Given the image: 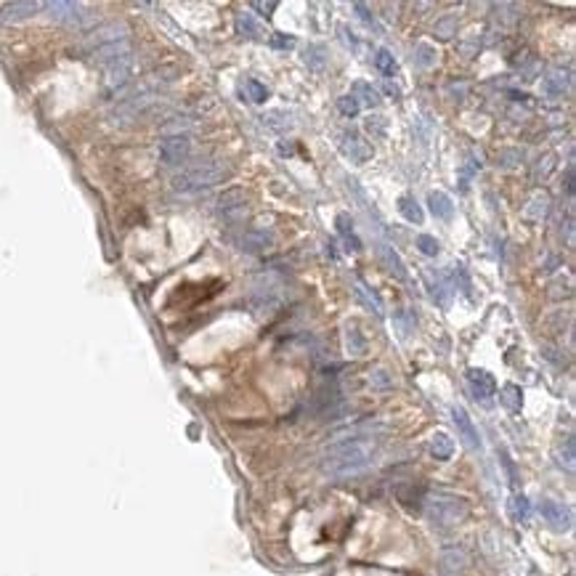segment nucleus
Instances as JSON below:
<instances>
[{
  "label": "nucleus",
  "mask_w": 576,
  "mask_h": 576,
  "mask_svg": "<svg viewBox=\"0 0 576 576\" xmlns=\"http://www.w3.org/2000/svg\"><path fill=\"white\" fill-rule=\"evenodd\" d=\"M353 11H359V16H362V21H367V24H375V16L370 14V9L364 6V3H353Z\"/></svg>",
  "instance_id": "obj_37"
},
{
  "label": "nucleus",
  "mask_w": 576,
  "mask_h": 576,
  "mask_svg": "<svg viewBox=\"0 0 576 576\" xmlns=\"http://www.w3.org/2000/svg\"><path fill=\"white\" fill-rule=\"evenodd\" d=\"M261 122H263L268 130H279V133H284V130L293 127V117H290L287 112H268V115L261 117Z\"/></svg>",
  "instance_id": "obj_23"
},
{
  "label": "nucleus",
  "mask_w": 576,
  "mask_h": 576,
  "mask_svg": "<svg viewBox=\"0 0 576 576\" xmlns=\"http://www.w3.org/2000/svg\"><path fill=\"white\" fill-rule=\"evenodd\" d=\"M226 178H229V167L221 165V162H205V165L184 173L176 181V186L181 192H199V189H210V186L221 184Z\"/></svg>",
  "instance_id": "obj_3"
},
{
  "label": "nucleus",
  "mask_w": 576,
  "mask_h": 576,
  "mask_svg": "<svg viewBox=\"0 0 576 576\" xmlns=\"http://www.w3.org/2000/svg\"><path fill=\"white\" fill-rule=\"evenodd\" d=\"M189 152V141L186 138H167L165 144H162V159H165L167 165H176L181 162Z\"/></svg>",
  "instance_id": "obj_14"
},
{
  "label": "nucleus",
  "mask_w": 576,
  "mask_h": 576,
  "mask_svg": "<svg viewBox=\"0 0 576 576\" xmlns=\"http://www.w3.org/2000/svg\"><path fill=\"white\" fill-rule=\"evenodd\" d=\"M436 61V51L430 48V46H425V43H420L417 48H414V64L417 67H430Z\"/></svg>",
  "instance_id": "obj_30"
},
{
  "label": "nucleus",
  "mask_w": 576,
  "mask_h": 576,
  "mask_svg": "<svg viewBox=\"0 0 576 576\" xmlns=\"http://www.w3.org/2000/svg\"><path fill=\"white\" fill-rule=\"evenodd\" d=\"M337 109H340L342 117H356L359 109H362V104H359L353 96H342V98H337Z\"/></svg>",
  "instance_id": "obj_31"
},
{
  "label": "nucleus",
  "mask_w": 576,
  "mask_h": 576,
  "mask_svg": "<svg viewBox=\"0 0 576 576\" xmlns=\"http://www.w3.org/2000/svg\"><path fill=\"white\" fill-rule=\"evenodd\" d=\"M303 64L308 69H313V72H322L324 67H327V48L324 46H308V48L303 51Z\"/></svg>",
  "instance_id": "obj_20"
},
{
  "label": "nucleus",
  "mask_w": 576,
  "mask_h": 576,
  "mask_svg": "<svg viewBox=\"0 0 576 576\" xmlns=\"http://www.w3.org/2000/svg\"><path fill=\"white\" fill-rule=\"evenodd\" d=\"M340 152L348 157L351 162H356V165H364V162H367V159H372V155H375L370 144H367L359 133H353V130H345V133H340Z\"/></svg>",
  "instance_id": "obj_4"
},
{
  "label": "nucleus",
  "mask_w": 576,
  "mask_h": 576,
  "mask_svg": "<svg viewBox=\"0 0 576 576\" xmlns=\"http://www.w3.org/2000/svg\"><path fill=\"white\" fill-rule=\"evenodd\" d=\"M335 224H337V234L345 239V244H348V250H353V253H359L362 250V242H359V236H356V231H353V224L351 218L345 213H340L337 218H335Z\"/></svg>",
  "instance_id": "obj_16"
},
{
  "label": "nucleus",
  "mask_w": 576,
  "mask_h": 576,
  "mask_svg": "<svg viewBox=\"0 0 576 576\" xmlns=\"http://www.w3.org/2000/svg\"><path fill=\"white\" fill-rule=\"evenodd\" d=\"M499 399H502V404H505L510 412H518V409H520V401H523V393H520V388H518V385H505Z\"/></svg>",
  "instance_id": "obj_26"
},
{
  "label": "nucleus",
  "mask_w": 576,
  "mask_h": 576,
  "mask_svg": "<svg viewBox=\"0 0 576 576\" xmlns=\"http://www.w3.org/2000/svg\"><path fill=\"white\" fill-rule=\"evenodd\" d=\"M375 457H377V439L372 428H353L330 444L322 459V470L332 478H353L370 470L375 465Z\"/></svg>",
  "instance_id": "obj_1"
},
{
  "label": "nucleus",
  "mask_w": 576,
  "mask_h": 576,
  "mask_svg": "<svg viewBox=\"0 0 576 576\" xmlns=\"http://www.w3.org/2000/svg\"><path fill=\"white\" fill-rule=\"evenodd\" d=\"M367 127H370V133H385V120L382 117H370V122H367Z\"/></svg>",
  "instance_id": "obj_38"
},
{
  "label": "nucleus",
  "mask_w": 576,
  "mask_h": 576,
  "mask_svg": "<svg viewBox=\"0 0 576 576\" xmlns=\"http://www.w3.org/2000/svg\"><path fill=\"white\" fill-rule=\"evenodd\" d=\"M425 510H428L430 523L439 528L457 526L468 518V502L454 494H433L425 499Z\"/></svg>",
  "instance_id": "obj_2"
},
{
  "label": "nucleus",
  "mask_w": 576,
  "mask_h": 576,
  "mask_svg": "<svg viewBox=\"0 0 576 576\" xmlns=\"http://www.w3.org/2000/svg\"><path fill=\"white\" fill-rule=\"evenodd\" d=\"M375 64H377V69H380L382 75H393V72H396V59H393V53L388 48L377 51V56H375Z\"/></svg>",
  "instance_id": "obj_28"
},
{
  "label": "nucleus",
  "mask_w": 576,
  "mask_h": 576,
  "mask_svg": "<svg viewBox=\"0 0 576 576\" xmlns=\"http://www.w3.org/2000/svg\"><path fill=\"white\" fill-rule=\"evenodd\" d=\"M436 35H439L441 40L454 38V35H457V16L449 14V16H444V19L436 21Z\"/></svg>",
  "instance_id": "obj_27"
},
{
  "label": "nucleus",
  "mask_w": 576,
  "mask_h": 576,
  "mask_svg": "<svg viewBox=\"0 0 576 576\" xmlns=\"http://www.w3.org/2000/svg\"><path fill=\"white\" fill-rule=\"evenodd\" d=\"M244 205H247V197H244L242 189H229V192H224L221 199H218V210H221L224 215H229V218L242 215Z\"/></svg>",
  "instance_id": "obj_10"
},
{
  "label": "nucleus",
  "mask_w": 576,
  "mask_h": 576,
  "mask_svg": "<svg viewBox=\"0 0 576 576\" xmlns=\"http://www.w3.org/2000/svg\"><path fill=\"white\" fill-rule=\"evenodd\" d=\"M451 422H454V428H457V436L462 439V444L468 446V449H481V436L473 420H470V414L462 407H451Z\"/></svg>",
  "instance_id": "obj_6"
},
{
  "label": "nucleus",
  "mask_w": 576,
  "mask_h": 576,
  "mask_svg": "<svg viewBox=\"0 0 576 576\" xmlns=\"http://www.w3.org/2000/svg\"><path fill=\"white\" fill-rule=\"evenodd\" d=\"M271 244H273V236L271 231H266V229H250V231L242 236L244 253H263Z\"/></svg>",
  "instance_id": "obj_11"
},
{
  "label": "nucleus",
  "mask_w": 576,
  "mask_h": 576,
  "mask_svg": "<svg viewBox=\"0 0 576 576\" xmlns=\"http://www.w3.org/2000/svg\"><path fill=\"white\" fill-rule=\"evenodd\" d=\"M345 351L351 353V356H364L367 353V340H364V335L359 332L356 324L345 327Z\"/></svg>",
  "instance_id": "obj_19"
},
{
  "label": "nucleus",
  "mask_w": 576,
  "mask_h": 576,
  "mask_svg": "<svg viewBox=\"0 0 576 576\" xmlns=\"http://www.w3.org/2000/svg\"><path fill=\"white\" fill-rule=\"evenodd\" d=\"M253 9L255 11H263L266 16H271V11H276V3H273V0H268V3H261V0H255Z\"/></svg>",
  "instance_id": "obj_40"
},
{
  "label": "nucleus",
  "mask_w": 576,
  "mask_h": 576,
  "mask_svg": "<svg viewBox=\"0 0 576 576\" xmlns=\"http://www.w3.org/2000/svg\"><path fill=\"white\" fill-rule=\"evenodd\" d=\"M377 258H380V263L385 266V271L393 273L396 279H401V282H407V279H409V271H407V266H404L401 255L393 250L391 244H377Z\"/></svg>",
  "instance_id": "obj_8"
},
{
  "label": "nucleus",
  "mask_w": 576,
  "mask_h": 576,
  "mask_svg": "<svg viewBox=\"0 0 576 576\" xmlns=\"http://www.w3.org/2000/svg\"><path fill=\"white\" fill-rule=\"evenodd\" d=\"M425 279H428V287H430V298H433L441 308H446V305H449V298H451V290H449V284H446V279H444L441 273H436V279H433L430 271L425 273Z\"/></svg>",
  "instance_id": "obj_13"
},
{
  "label": "nucleus",
  "mask_w": 576,
  "mask_h": 576,
  "mask_svg": "<svg viewBox=\"0 0 576 576\" xmlns=\"http://www.w3.org/2000/svg\"><path fill=\"white\" fill-rule=\"evenodd\" d=\"M560 465H566V470H574V439L566 441V446L560 449Z\"/></svg>",
  "instance_id": "obj_35"
},
{
  "label": "nucleus",
  "mask_w": 576,
  "mask_h": 576,
  "mask_svg": "<svg viewBox=\"0 0 576 576\" xmlns=\"http://www.w3.org/2000/svg\"><path fill=\"white\" fill-rule=\"evenodd\" d=\"M271 46H273V48L287 51V48H293V46H295V38L284 35V32H273V35H271Z\"/></svg>",
  "instance_id": "obj_36"
},
{
  "label": "nucleus",
  "mask_w": 576,
  "mask_h": 576,
  "mask_svg": "<svg viewBox=\"0 0 576 576\" xmlns=\"http://www.w3.org/2000/svg\"><path fill=\"white\" fill-rule=\"evenodd\" d=\"M370 385L372 388H391L393 385V380H391V375L388 372H382V370H377V372H372V377H370Z\"/></svg>",
  "instance_id": "obj_34"
},
{
  "label": "nucleus",
  "mask_w": 576,
  "mask_h": 576,
  "mask_svg": "<svg viewBox=\"0 0 576 576\" xmlns=\"http://www.w3.org/2000/svg\"><path fill=\"white\" fill-rule=\"evenodd\" d=\"M417 247H420V253H425V255H439L441 253L439 239H436V236H430V234L417 236Z\"/></svg>",
  "instance_id": "obj_32"
},
{
  "label": "nucleus",
  "mask_w": 576,
  "mask_h": 576,
  "mask_svg": "<svg viewBox=\"0 0 576 576\" xmlns=\"http://www.w3.org/2000/svg\"><path fill=\"white\" fill-rule=\"evenodd\" d=\"M340 35H342V43H345L348 48L359 51V43H356V38H353V32H348V27H340Z\"/></svg>",
  "instance_id": "obj_39"
},
{
  "label": "nucleus",
  "mask_w": 576,
  "mask_h": 576,
  "mask_svg": "<svg viewBox=\"0 0 576 576\" xmlns=\"http://www.w3.org/2000/svg\"><path fill=\"white\" fill-rule=\"evenodd\" d=\"M547 210H550V197L534 194V199H531L526 207V215L528 218H534V221H542V218L547 215Z\"/></svg>",
  "instance_id": "obj_24"
},
{
  "label": "nucleus",
  "mask_w": 576,
  "mask_h": 576,
  "mask_svg": "<svg viewBox=\"0 0 576 576\" xmlns=\"http://www.w3.org/2000/svg\"><path fill=\"white\" fill-rule=\"evenodd\" d=\"M428 205H430V213L436 215V218H441V221H449L451 215H454V202H451V197L444 194V192H430Z\"/></svg>",
  "instance_id": "obj_12"
},
{
  "label": "nucleus",
  "mask_w": 576,
  "mask_h": 576,
  "mask_svg": "<svg viewBox=\"0 0 576 576\" xmlns=\"http://www.w3.org/2000/svg\"><path fill=\"white\" fill-rule=\"evenodd\" d=\"M353 98H356V101H359V104H370V107H377V104H380V93H377V90L372 88L370 83H364V80H359V83H353V93H351Z\"/></svg>",
  "instance_id": "obj_21"
},
{
  "label": "nucleus",
  "mask_w": 576,
  "mask_h": 576,
  "mask_svg": "<svg viewBox=\"0 0 576 576\" xmlns=\"http://www.w3.org/2000/svg\"><path fill=\"white\" fill-rule=\"evenodd\" d=\"M399 213L404 215V218H407L409 224H417V226H420V224H422V218H425V215H422L420 202H417V199H414V197H412V194H404V197H401V199H399Z\"/></svg>",
  "instance_id": "obj_17"
},
{
  "label": "nucleus",
  "mask_w": 576,
  "mask_h": 576,
  "mask_svg": "<svg viewBox=\"0 0 576 576\" xmlns=\"http://www.w3.org/2000/svg\"><path fill=\"white\" fill-rule=\"evenodd\" d=\"M428 449L436 459H449L451 454H454V441H451L446 433H433Z\"/></svg>",
  "instance_id": "obj_15"
},
{
  "label": "nucleus",
  "mask_w": 576,
  "mask_h": 576,
  "mask_svg": "<svg viewBox=\"0 0 576 576\" xmlns=\"http://www.w3.org/2000/svg\"><path fill=\"white\" fill-rule=\"evenodd\" d=\"M468 388H470V393H473L476 399L483 401V404H488V401H491V396L497 393V382H494V377H491L488 372L468 370Z\"/></svg>",
  "instance_id": "obj_7"
},
{
  "label": "nucleus",
  "mask_w": 576,
  "mask_h": 576,
  "mask_svg": "<svg viewBox=\"0 0 576 576\" xmlns=\"http://www.w3.org/2000/svg\"><path fill=\"white\" fill-rule=\"evenodd\" d=\"M244 88H247V96H250V101H255V104H263L266 98H268V88H266V85H261L258 80H247V83H244Z\"/></svg>",
  "instance_id": "obj_29"
},
{
  "label": "nucleus",
  "mask_w": 576,
  "mask_h": 576,
  "mask_svg": "<svg viewBox=\"0 0 576 576\" xmlns=\"http://www.w3.org/2000/svg\"><path fill=\"white\" fill-rule=\"evenodd\" d=\"M393 322L399 324L401 335H409L412 330H414L417 319H414V313H412V311H401V313H396V319H393Z\"/></svg>",
  "instance_id": "obj_33"
},
{
  "label": "nucleus",
  "mask_w": 576,
  "mask_h": 576,
  "mask_svg": "<svg viewBox=\"0 0 576 576\" xmlns=\"http://www.w3.org/2000/svg\"><path fill=\"white\" fill-rule=\"evenodd\" d=\"M510 515L515 523H526L528 515H531V505H528V499L523 494H513L510 497Z\"/></svg>",
  "instance_id": "obj_22"
},
{
  "label": "nucleus",
  "mask_w": 576,
  "mask_h": 576,
  "mask_svg": "<svg viewBox=\"0 0 576 576\" xmlns=\"http://www.w3.org/2000/svg\"><path fill=\"white\" fill-rule=\"evenodd\" d=\"M568 83H571V78H568L566 72L555 69V72H550V75L542 80L539 90H542V96H545V98H550V101H557V98H563V93L568 90Z\"/></svg>",
  "instance_id": "obj_9"
},
{
  "label": "nucleus",
  "mask_w": 576,
  "mask_h": 576,
  "mask_svg": "<svg viewBox=\"0 0 576 576\" xmlns=\"http://www.w3.org/2000/svg\"><path fill=\"white\" fill-rule=\"evenodd\" d=\"M356 295L362 298L367 308H372V311L377 313V316H382V303H380V298H377V295L372 293L370 287H364L362 282H356Z\"/></svg>",
  "instance_id": "obj_25"
},
{
  "label": "nucleus",
  "mask_w": 576,
  "mask_h": 576,
  "mask_svg": "<svg viewBox=\"0 0 576 576\" xmlns=\"http://www.w3.org/2000/svg\"><path fill=\"white\" fill-rule=\"evenodd\" d=\"M539 513L545 518L550 528H555V531H568L571 528V510L563 505V502H555V499H542L539 502Z\"/></svg>",
  "instance_id": "obj_5"
},
{
  "label": "nucleus",
  "mask_w": 576,
  "mask_h": 576,
  "mask_svg": "<svg viewBox=\"0 0 576 576\" xmlns=\"http://www.w3.org/2000/svg\"><path fill=\"white\" fill-rule=\"evenodd\" d=\"M236 30H239V35L247 40L263 38V30H261V24L255 21L253 14H239V16H236Z\"/></svg>",
  "instance_id": "obj_18"
}]
</instances>
